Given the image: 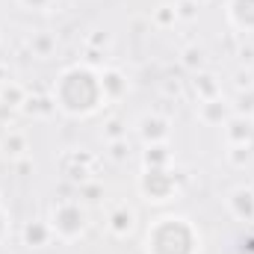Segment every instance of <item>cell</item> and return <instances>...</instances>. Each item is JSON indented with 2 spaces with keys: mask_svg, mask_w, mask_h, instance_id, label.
Segmentation results:
<instances>
[{
  "mask_svg": "<svg viewBox=\"0 0 254 254\" xmlns=\"http://www.w3.org/2000/svg\"><path fill=\"white\" fill-rule=\"evenodd\" d=\"M60 86L65 89H74V92H60V107L68 113H92L101 101V86H98V77L86 68H71L65 71Z\"/></svg>",
  "mask_w": 254,
  "mask_h": 254,
  "instance_id": "1",
  "label": "cell"
},
{
  "mask_svg": "<svg viewBox=\"0 0 254 254\" xmlns=\"http://www.w3.org/2000/svg\"><path fill=\"white\" fill-rule=\"evenodd\" d=\"M24 3H33V0H24ZM36 3H39V6H45V0H36Z\"/></svg>",
  "mask_w": 254,
  "mask_h": 254,
  "instance_id": "10",
  "label": "cell"
},
{
  "mask_svg": "<svg viewBox=\"0 0 254 254\" xmlns=\"http://www.w3.org/2000/svg\"><path fill=\"white\" fill-rule=\"evenodd\" d=\"M231 18L240 27H254V0H234L231 3Z\"/></svg>",
  "mask_w": 254,
  "mask_h": 254,
  "instance_id": "5",
  "label": "cell"
},
{
  "mask_svg": "<svg viewBox=\"0 0 254 254\" xmlns=\"http://www.w3.org/2000/svg\"><path fill=\"white\" fill-rule=\"evenodd\" d=\"M234 210L237 216H254V195L252 192H234Z\"/></svg>",
  "mask_w": 254,
  "mask_h": 254,
  "instance_id": "6",
  "label": "cell"
},
{
  "mask_svg": "<svg viewBox=\"0 0 254 254\" xmlns=\"http://www.w3.org/2000/svg\"><path fill=\"white\" fill-rule=\"evenodd\" d=\"M142 190L148 192L154 201H166V195L172 192V181H169L163 172H148V175H145V184H142Z\"/></svg>",
  "mask_w": 254,
  "mask_h": 254,
  "instance_id": "4",
  "label": "cell"
},
{
  "mask_svg": "<svg viewBox=\"0 0 254 254\" xmlns=\"http://www.w3.org/2000/svg\"><path fill=\"white\" fill-rule=\"evenodd\" d=\"M27 243H36V246L45 243V228L42 225H30L27 228Z\"/></svg>",
  "mask_w": 254,
  "mask_h": 254,
  "instance_id": "8",
  "label": "cell"
},
{
  "mask_svg": "<svg viewBox=\"0 0 254 254\" xmlns=\"http://www.w3.org/2000/svg\"><path fill=\"white\" fill-rule=\"evenodd\" d=\"M3 228H6V225H3V213H0V237H3Z\"/></svg>",
  "mask_w": 254,
  "mask_h": 254,
  "instance_id": "9",
  "label": "cell"
},
{
  "mask_svg": "<svg viewBox=\"0 0 254 254\" xmlns=\"http://www.w3.org/2000/svg\"><path fill=\"white\" fill-rule=\"evenodd\" d=\"M195 234L187 219H160L154 231H148V254H192Z\"/></svg>",
  "mask_w": 254,
  "mask_h": 254,
  "instance_id": "2",
  "label": "cell"
},
{
  "mask_svg": "<svg viewBox=\"0 0 254 254\" xmlns=\"http://www.w3.org/2000/svg\"><path fill=\"white\" fill-rule=\"evenodd\" d=\"M54 228L65 234V237H74L80 228H83V213L77 210V207H71V204H65L60 207L57 213H54Z\"/></svg>",
  "mask_w": 254,
  "mask_h": 254,
  "instance_id": "3",
  "label": "cell"
},
{
  "mask_svg": "<svg viewBox=\"0 0 254 254\" xmlns=\"http://www.w3.org/2000/svg\"><path fill=\"white\" fill-rule=\"evenodd\" d=\"M130 225H133V213H130V210H119V213L113 216V228H116L119 234L130 231Z\"/></svg>",
  "mask_w": 254,
  "mask_h": 254,
  "instance_id": "7",
  "label": "cell"
}]
</instances>
